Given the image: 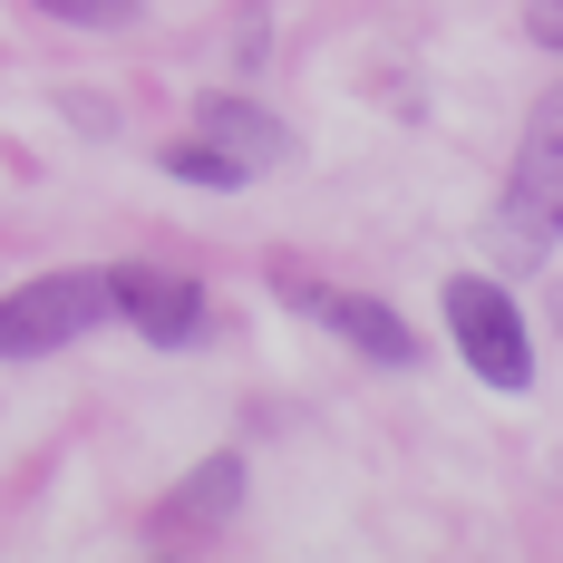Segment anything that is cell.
Listing matches in <instances>:
<instances>
[{
    "mask_svg": "<svg viewBox=\"0 0 563 563\" xmlns=\"http://www.w3.org/2000/svg\"><path fill=\"white\" fill-rule=\"evenodd\" d=\"M554 243H563V126L534 117L515 146L506 205H496V253H506V273H544Z\"/></svg>",
    "mask_w": 563,
    "mask_h": 563,
    "instance_id": "cell-1",
    "label": "cell"
},
{
    "mask_svg": "<svg viewBox=\"0 0 563 563\" xmlns=\"http://www.w3.org/2000/svg\"><path fill=\"white\" fill-rule=\"evenodd\" d=\"M233 506H243V456H205L166 506H156V534H214Z\"/></svg>",
    "mask_w": 563,
    "mask_h": 563,
    "instance_id": "cell-7",
    "label": "cell"
},
{
    "mask_svg": "<svg viewBox=\"0 0 563 563\" xmlns=\"http://www.w3.org/2000/svg\"><path fill=\"white\" fill-rule=\"evenodd\" d=\"M448 331L456 350H466V369L486 379V389H534V340H525V321H515V301H506V282H476V273H456L448 282Z\"/></svg>",
    "mask_w": 563,
    "mask_h": 563,
    "instance_id": "cell-3",
    "label": "cell"
},
{
    "mask_svg": "<svg viewBox=\"0 0 563 563\" xmlns=\"http://www.w3.org/2000/svg\"><path fill=\"white\" fill-rule=\"evenodd\" d=\"M108 311L136 321L156 350H195V340H205V291L185 273H156V263H117L108 273Z\"/></svg>",
    "mask_w": 563,
    "mask_h": 563,
    "instance_id": "cell-4",
    "label": "cell"
},
{
    "mask_svg": "<svg viewBox=\"0 0 563 563\" xmlns=\"http://www.w3.org/2000/svg\"><path fill=\"white\" fill-rule=\"evenodd\" d=\"M108 321V273H40L0 301V360H40V350H68L78 331Z\"/></svg>",
    "mask_w": 563,
    "mask_h": 563,
    "instance_id": "cell-2",
    "label": "cell"
},
{
    "mask_svg": "<svg viewBox=\"0 0 563 563\" xmlns=\"http://www.w3.org/2000/svg\"><path fill=\"white\" fill-rule=\"evenodd\" d=\"M525 30H534L544 49H563V0H534V10H525Z\"/></svg>",
    "mask_w": 563,
    "mask_h": 563,
    "instance_id": "cell-10",
    "label": "cell"
},
{
    "mask_svg": "<svg viewBox=\"0 0 563 563\" xmlns=\"http://www.w3.org/2000/svg\"><path fill=\"white\" fill-rule=\"evenodd\" d=\"M554 331H563V282H554Z\"/></svg>",
    "mask_w": 563,
    "mask_h": 563,
    "instance_id": "cell-11",
    "label": "cell"
},
{
    "mask_svg": "<svg viewBox=\"0 0 563 563\" xmlns=\"http://www.w3.org/2000/svg\"><path fill=\"white\" fill-rule=\"evenodd\" d=\"M166 175H175V185H214V195H224V185H253V175L233 166L214 136H185V146H166Z\"/></svg>",
    "mask_w": 563,
    "mask_h": 563,
    "instance_id": "cell-8",
    "label": "cell"
},
{
    "mask_svg": "<svg viewBox=\"0 0 563 563\" xmlns=\"http://www.w3.org/2000/svg\"><path fill=\"white\" fill-rule=\"evenodd\" d=\"M205 136H214V146H224L233 166L243 175H273V166H291V126H282L273 108H253V98H205Z\"/></svg>",
    "mask_w": 563,
    "mask_h": 563,
    "instance_id": "cell-6",
    "label": "cell"
},
{
    "mask_svg": "<svg viewBox=\"0 0 563 563\" xmlns=\"http://www.w3.org/2000/svg\"><path fill=\"white\" fill-rule=\"evenodd\" d=\"M282 301H291V311H311V321H331V331L350 340V350H369V360H398V369L418 360V331L398 321L389 301H369V291H331V282L282 273Z\"/></svg>",
    "mask_w": 563,
    "mask_h": 563,
    "instance_id": "cell-5",
    "label": "cell"
},
{
    "mask_svg": "<svg viewBox=\"0 0 563 563\" xmlns=\"http://www.w3.org/2000/svg\"><path fill=\"white\" fill-rule=\"evenodd\" d=\"M49 20H78V30H117V20H136V0H40Z\"/></svg>",
    "mask_w": 563,
    "mask_h": 563,
    "instance_id": "cell-9",
    "label": "cell"
}]
</instances>
